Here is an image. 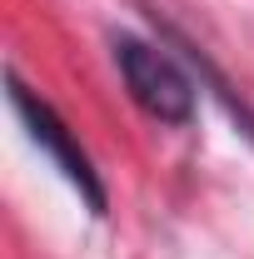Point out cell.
I'll list each match as a JSON object with an SVG mask.
<instances>
[{
    "label": "cell",
    "mask_w": 254,
    "mask_h": 259,
    "mask_svg": "<svg viewBox=\"0 0 254 259\" xmlns=\"http://www.w3.org/2000/svg\"><path fill=\"white\" fill-rule=\"evenodd\" d=\"M115 65H120V75H125V90L135 95V105H140L150 120H159V125H190L194 85L164 50L135 40V35H120V40H115Z\"/></svg>",
    "instance_id": "cell-1"
},
{
    "label": "cell",
    "mask_w": 254,
    "mask_h": 259,
    "mask_svg": "<svg viewBox=\"0 0 254 259\" xmlns=\"http://www.w3.org/2000/svg\"><path fill=\"white\" fill-rule=\"evenodd\" d=\"M10 105H15V115H20L25 135H30L35 145H40L50 160L60 164V175H65L80 194H85V204L100 214V209H105V185H100V175H95V164H90V155L80 150V140L70 135V125H65V120H60V115H55L40 95H35L30 85H20L15 75H10Z\"/></svg>",
    "instance_id": "cell-2"
}]
</instances>
